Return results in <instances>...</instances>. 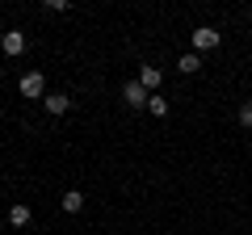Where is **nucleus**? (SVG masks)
<instances>
[{
  "instance_id": "obj_8",
  "label": "nucleus",
  "mask_w": 252,
  "mask_h": 235,
  "mask_svg": "<svg viewBox=\"0 0 252 235\" xmlns=\"http://www.w3.org/2000/svg\"><path fill=\"white\" fill-rule=\"evenodd\" d=\"M30 218H34V214H30V206H21V202H13V206H9V223L13 227H30Z\"/></svg>"
},
{
  "instance_id": "obj_1",
  "label": "nucleus",
  "mask_w": 252,
  "mask_h": 235,
  "mask_svg": "<svg viewBox=\"0 0 252 235\" xmlns=\"http://www.w3.org/2000/svg\"><path fill=\"white\" fill-rule=\"evenodd\" d=\"M189 38H193V55H206V51H215V46L223 42V34H219L215 26H198Z\"/></svg>"
},
{
  "instance_id": "obj_12",
  "label": "nucleus",
  "mask_w": 252,
  "mask_h": 235,
  "mask_svg": "<svg viewBox=\"0 0 252 235\" xmlns=\"http://www.w3.org/2000/svg\"><path fill=\"white\" fill-rule=\"evenodd\" d=\"M0 38H4V26H0Z\"/></svg>"
},
{
  "instance_id": "obj_11",
  "label": "nucleus",
  "mask_w": 252,
  "mask_h": 235,
  "mask_svg": "<svg viewBox=\"0 0 252 235\" xmlns=\"http://www.w3.org/2000/svg\"><path fill=\"white\" fill-rule=\"evenodd\" d=\"M240 126H252V101H244V105H240Z\"/></svg>"
},
{
  "instance_id": "obj_6",
  "label": "nucleus",
  "mask_w": 252,
  "mask_h": 235,
  "mask_svg": "<svg viewBox=\"0 0 252 235\" xmlns=\"http://www.w3.org/2000/svg\"><path fill=\"white\" fill-rule=\"evenodd\" d=\"M139 84H143L147 92H160V84H164V76H160V67H139Z\"/></svg>"
},
{
  "instance_id": "obj_3",
  "label": "nucleus",
  "mask_w": 252,
  "mask_h": 235,
  "mask_svg": "<svg viewBox=\"0 0 252 235\" xmlns=\"http://www.w3.org/2000/svg\"><path fill=\"white\" fill-rule=\"evenodd\" d=\"M21 97H30V101L46 97V80H42V72H26V76H21Z\"/></svg>"
},
{
  "instance_id": "obj_10",
  "label": "nucleus",
  "mask_w": 252,
  "mask_h": 235,
  "mask_svg": "<svg viewBox=\"0 0 252 235\" xmlns=\"http://www.w3.org/2000/svg\"><path fill=\"white\" fill-rule=\"evenodd\" d=\"M147 114H156V118H164V114H168V101H164L160 92H152V101H147Z\"/></svg>"
},
{
  "instance_id": "obj_7",
  "label": "nucleus",
  "mask_w": 252,
  "mask_h": 235,
  "mask_svg": "<svg viewBox=\"0 0 252 235\" xmlns=\"http://www.w3.org/2000/svg\"><path fill=\"white\" fill-rule=\"evenodd\" d=\"M59 206H63V214H80V210H84V193L80 189H67L59 198Z\"/></svg>"
},
{
  "instance_id": "obj_2",
  "label": "nucleus",
  "mask_w": 252,
  "mask_h": 235,
  "mask_svg": "<svg viewBox=\"0 0 252 235\" xmlns=\"http://www.w3.org/2000/svg\"><path fill=\"white\" fill-rule=\"evenodd\" d=\"M122 101H126L130 109H147V101H152V92H147V88H143L139 80H126V84H122Z\"/></svg>"
},
{
  "instance_id": "obj_4",
  "label": "nucleus",
  "mask_w": 252,
  "mask_h": 235,
  "mask_svg": "<svg viewBox=\"0 0 252 235\" xmlns=\"http://www.w3.org/2000/svg\"><path fill=\"white\" fill-rule=\"evenodd\" d=\"M0 46H4V55H9V59H17V55L26 51V34H21V29H9V34L0 38Z\"/></svg>"
},
{
  "instance_id": "obj_5",
  "label": "nucleus",
  "mask_w": 252,
  "mask_h": 235,
  "mask_svg": "<svg viewBox=\"0 0 252 235\" xmlns=\"http://www.w3.org/2000/svg\"><path fill=\"white\" fill-rule=\"evenodd\" d=\"M42 105H46V114H67V109H72V97H63V92H46L42 97Z\"/></svg>"
},
{
  "instance_id": "obj_9",
  "label": "nucleus",
  "mask_w": 252,
  "mask_h": 235,
  "mask_svg": "<svg viewBox=\"0 0 252 235\" xmlns=\"http://www.w3.org/2000/svg\"><path fill=\"white\" fill-rule=\"evenodd\" d=\"M177 72H185V76L202 72V55H193V51H189V55H181V59H177Z\"/></svg>"
}]
</instances>
